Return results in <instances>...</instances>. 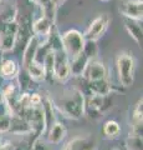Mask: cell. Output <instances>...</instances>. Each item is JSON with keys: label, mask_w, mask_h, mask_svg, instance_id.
<instances>
[{"label": "cell", "mask_w": 143, "mask_h": 150, "mask_svg": "<svg viewBox=\"0 0 143 150\" xmlns=\"http://www.w3.org/2000/svg\"><path fill=\"white\" fill-rule=\"evenodd\" d=\"M59 110L70 119H80L85 114V98L84 94L77 89H72L65 93L57 101Z\"/></svg>", "instance_id": "1"}, {"label": "cell", "mask_w": 143, "mask_h": 150, "mask_svg": "<svg viewBox=\"0 0 143 150\" xmlns=\"http://www.w3.org/2000/svg\"><path fill=\"white\" fill-rule=\"evenodd\" d=\"M116 67L121 85L124 88L132 86L135 83L136 74V60L132 53H126V51L119 53L116 59Z\"/></svg>", "instance_id": "2"}, {"label": "cell", "mask_w": 143, "mask_h": 150, "mask_svg": "<svg viewBox=\"0 0 143 150\" xmlns=\"http://www.w3.org/2000/svg\"><path fill=\"white\" fill-rule=\"evenodd\" d=\"M85 36L81 31L76 29H70L65 31L61 35V45L62 51L66 54L68 60L72 59L73 56L82 53L85 45Z\"/></svg>", "instance_id": "3"}, {"label": "cell", "mask_w": 143, "mask_h": 150, "mask_svg": "<svg viewBox=\"0 0 143 150\" xmlns=\"http://www.w3.org/2000/svg\"><path fill=\"white\" fill-rule=\"evenodd\" d=\"M17 30H19V24L16 21L4 23V29L0 33V51L1 53L11 51L15 48L17 40Z\"/></svg>", "instance_id": "4"}, {"label": "cell", "mask_w": 143, "mask_h": 150, "mask_svg": "<svg viewBox=\"0 0 143 150\" xmlns=\"http://www.w3.org/2000/svg\"><path fill=\"white\" fill-rule=\"evenodd\" d=\"M110 25V18L107 14H100L98 16H96L93 20L91 21L90 26L87 28L86 33L84 34L86 40H95L97 41L100 38H102L103 34L107 30Z\"/></svg>", "instance_id": "5"}, {"label": "cell", "mask_w": 143, "mask_h": 150, "mask_svg": "<svg viewBox=\"0 0 143 150\" xmlns=\"http://www.w3.org/2000/svg\"><path fill=\"white\" fill-rule=\"evenodd\" d=\"M52 76L61 83H65L71 78L70 69H68V58L62 50L55 51V64H54Z\"/></svg>", "instance_id": "6"}, {"label": "cell", "mask_w": 143, "mask_h": 150, "mask_svg": "<svg viewBox=\"0 0 143 150\" xmlns=\"http://www.w3.org/2000/svg\"><path fill=\"white\" fill-rule=\"evenodd\" d=\"M118 11L126 19L142 21V18H143L142 0H126V1L119 5Z\"/></svg>", "instance_id": "7"}, {"label": "cell", "mask_w": 143, "mask_h": 150, "mask_svg": "<svg viewBox=\"0 0 143 150\" xmlns=\"http://www.w3.org/2000/svg\"><path fill=\"white\" fill-rule=\"evenodd\" d=\"M87 81L101 80V79H107V69L105 64L98 59H92L89 62L86 67V70L82 75Z\"/></svg>", "instance_id": "8"}, {"label": "cell", "mask_w": 143, "mask_h": 150, "mask_svg": "<svg viewBox=\"0 0 143 150\" xmlns=\"http://www.w3.org/2000/svg\"><path fill=\"white\" fill-rule=\"evenodd\" d=\"M41 41L43 40L35 35H31L27 39L24 53H22V69H26L31 63L35 62V56H36V53H38V49Z\"/></svg>", "instance_id": "9"}, {"label": "cell", "mask_w": 143, "mask_h": 150, "mask_svg": "<svg viewBox=\"0 0 143 150\" xmlns=\"http://www.w3.org/2000/svg\"><path fill=\"white\" fill-rule=\"evenodd\" d=\"M97 143L93 138L90 137H77L73 138L66 145H63L62 150H96Z\"/></svg>", "instance_id": "10"}, {"label": "cell", "mask_w": 143, "mask_h": 150, "mask_svg": "<svg viewBox=\"0 0 143 150\" xmlns=\"http://www.w3.org/2000/svg\"><path fill=\"white\" fill-rule=\"evenodd\" d=\"M54 28V23L51 20H49L46 16H40L31 24V31H33V35L40 38L41 40H45L46 38L49 36L50 31L52 30Z\"/></svg>", "instance_id": "11"}, {"label": "cell", "mask_w": 143, "mask_h": 150, "mask_svg": "<svg viewBox=\"0 0 143 150\" xmlns=\"http://www.w3.org/2000/svg\"><path fill=\"white\" fill-rule=\"evenodd\" d=\"M90 59L84 54L80 53L78 55L73 56L72 59L68 60V69H70V75L73 78H81L84 75L86 67L89 64Z\"/></svg>", "instance_id": "12"}, {"label": "cell", "mask_w": 143, "mask_h": 150, "mask_svg": "<svg viewBox=\"0 0 143 150\" xmlns=\"http://www.w3.org/2000/svg\"><path fill=\"white\" fill-rule=\"evenodd\" d=\"M19 65L14 59H1L0 63V79L4 80H15L19 73Z\"/></svg>", "instance_id": "13"}, {"label": "cell", "mask_w": 143, "mask_h": 150, "mask_svg": "<svg viewBox=\"0 0 143 150\" xmlns=\"http://www.w3.org/2000/svg\"><path fill=\"white\" fill-rule=\"evenodd\" d=\"M67 134V130H66V126L63 125L62 123L60 121H55L52 124V126L49 129V131L46 133V139L50 144H60L65 139Z\"/></svg>", "instance_id": "14"}, {"label": "cell", "mask_w": 143, "mask_h": 150, "mask_svg": "<svg viewBox=\"0 0 143 150\" xmlns=\"http://www.w3.org/2000/svg\"><path fill=\"white\" fill-rule=\"evenodd\" d=\"M142 119H143V110H142V99L137 101L135 109L132 111V123L130 134L142 137Z\"/></svg>", "instance_id": "15"}, {"label": "cell", "mask_w": 143, "mask_h": 150, "mask_svg": "<svg viewBox=\"0 0 143 150\" xmlns=\"http://www.w3.org/2000/svg\"><path fill=\"white\" fill-rule=\"evenodd\" d=\"M142 21L132 20V19H126L124 20V28H126L127 33L130 34V36L137 43L138 46H142Z\"/></svg>", "instance_id": "16"}, {"label": "cell", "mask_w": 143, "mask_h": 150, "mask_svg": "<svg viewBox=\"0 0 143 150\" xmlns=\"http://www.w3.org/2000/svg\"><path fill=\"white\" fill-rule=\"evenodd\" d=\"M89 83V89L91 94L95 95H102L107 96L111 95L112 91V85L110 84L107 79H101V80H95V81H87Z\"/></svg>", "instance_id": "17"}, {"label": "cell", "mask_w": 143, "mask_h": 150, "mask_svg": "<svg viewBox=\"0 0 143 150\" xmlns=\"http://www.w3.org/2000/svg\"><path fill=\"white\" fill-rule=\"evenodd\" d=\"M25 70L27 75L30 76V79L34 81H44L46 79V74H45V69L43 67V64H40L38 62H33Z\"/></svg>", "instance_id": "18"}, {"label": "cell", "mask_w": 143, "mask_h": 150, "mask_svg": "<svg viewBox=\"0 0 143 150\" xmlns=\"http://www.w3.org/2000/svg\"><path fill=\"white\" fill-rule=\"evenodd\" d=\"M11 111L5 105V103H0V134L9 133L11 121Z\"/></svg>", "instance_id": "19"}, {"label": "cell", "mask_w": 143, "mask_h": 150, "mask_svg": "<svg viewBox=\"0 0 143 150\" xmlns=\"http://www.w3.org/2000/svg\"><path fill=\"white\" fill-rule=\"evenodd\" d=\"M102 131L106 138L108 139H116L119 134H121V125H119L116 120H107L103 124Z\"/></svg>", "instance_id": "20"}, {"label": "cell", "mask_w": 143, "mask_h": 150, "mask_svg": "<svg viewBox=\"0 0 143 150\" xmlns=\"http://www.w3.org/2000/svg\"><path fill=\"white\" fill-rule=\"evenodd\" d=\"M82 53H84L90 60L97 59V55H98L97 43H96L95 40H85V45H84V50H82Z\"/></svg>", "instance_id": "21"}, {"label": "cell", "mask_w": 143, "mask_h": 150, "mask_svg": "<svg viewBox=\"0 0 143 150\" xmlns=\"http://www.w3.org/2000/svg\"><path fill=\"white\" fill-rule=\"evenodd\" d=\"M54 64H55V51L50 50L49 53L45 55V58H44V60H43V67H44V69H45L46 78L52 76Z\"/></svg>", "instance_id": "22"}, {"label": "cell", "mask_w": 143, "mask_h": 150, "mask_svg": "<svg viewBox=\"0 0 143 150\" xmlns=\"http://www.w3.org/2000/svg\"><path fill=\"white\" fill-rule=\"evenodd\" d=\"M126 148L127 150H143L142 148V137L130 134L126 139Z\"/></svg>", "instance_id": "23"}, {"label": "cell", "mask_w": 143, "mask_h": 150, "mask_svg": "<svg viewBox=\"0 0 143 150\" xmlns=\"http://www.w3.org/2000/svg\"><path fill=\"white\" fill-rule=\"evenodd\" d=\"M16 14L17 10L16 8H6L5 10L1 11V16H0V20L3 23H11V21H16Z\"/></svg>", "instance_id": "24"}, {"label": "cell", "mask_w": 143, "mask_h": 150, "mask_svg": "<svg viewBox=\"0 0 143 150\" xmlns=\"http://www.w3.org/2000/svg\"><path fill=\"white\" fill-rule=\"evenodd\" d=\"M31 149H33V150H46V148L44 146V144H43V142L40 140V138H38V139H36L35 142H34Z\"/></svg>", "instance_id": "25"}, {"label": "cell", "mask_w": 143, "mask_h": 150, "mask_svg": "<svg viewBox=\"0 0 143 150\" xmlns=\"http://www.w3.org/2000/svg\"><path fill=\"white\" fill-rule=\"evenodd\" d=\"M50 1H51L54 5L57 8V6H60V5H62V4L65 3V0H50Z\"/></svg>", "instance_id": "26"}, {"label": "cell", "mask_w": 143, "mask_h": 150, "mask_svg": "<svg viewBox=\"0 0 143 150\" xmlns=\"http://www.w3.org/2000/svg\"><path fill=\"white\" fill-rule=\"evenodd\" d=\"M4 101V95H3V90H0V103Z\"/></svg>", "instance_id": "27"}, {"label": "cell", "mask_w": 143, "mask_h": 150, "mask_svg": "<svg viewBox=\"0 0 143 150\" xmlns=\"http://www.w3.org/2000/svg\"><path fill=\"white\" fill-rule=\"evenodd\" d=\"M3 29H4V23H3L1 20H0V33L3 31Z\"/></svg>", "instance_id": "28"}, {"label": "cell", "mask_w": 143, "mask_h": 150, "mask_svg": "<svg viewBox=\"0 0 143 150\" xmlns=\"http://www.w3.org/2000/svg\"><path fill=\"white\" fill-rule=\"evenodd\" d=\"M101 1H110V0H101Z\"/></svg>", "instance_id": "29"}, {"label": "cell", "mask_w": 143, "mask_h": 150, "mask_svg": "<svg viewBox=\"0 0 143 150\" xmlns=\"http://www.w3.org/2000/svg\"><path fill=\"white\" fill-rule=\"evenodd\" d=\"M1 145H3V144H1V143H0V148H1Z\"/></svg>", "instance_id": "30"}, {"label": "cell", "mask_w": 143, "mask_h": 150, "mask_svg": "<svg viewBox=\"0 0 143 150\" xmlns=\"http://www.w3.org/2000/svg\"><path fill=\"white\" fill-rule=\"evenodd\" d=\"M113 150H119V149H113Z\"/></svg>", "instance_id": "31"}, {"label": "cell", "mask_w": 143, "mask_h": 150, "mask_svg": "<svg viewBox=\"0 0 143 150\" xmlns=\"http://www.w3.org/2000/svg\"><path fill=\"white\" fill-rule=\"evenodd\" d=\"M0 3H1V0H0Z\"/></svg>", "instance_id": "32"}, {"label": "cell", "mask_w": 143, "mask_h": 150, "mask_svg": "<svg viewBox=\"0 0 143 150\" xmlns=\"http://www.w3.org/2000/svg\"><path fill=\"white\" fill-rule=\"evenodd\" d=\"M6 1H9V0H6Z\"/></svg>", "instance_id": "33"}]
</instances>
